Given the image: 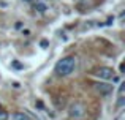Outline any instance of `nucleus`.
<instances>
[{"instance_id":"f03ea898","label":"nucleus","mask_w":125,"mask_h":120,"mask_svg":"<svg viewBox=\"0 0 125 120\" xmlns=\"http://www.w3.org/2000/svg\"><path fill=\"white\" fill-rule=\"evenodd\" d=\"M92 74H94L95 77H98V79L108 81V79H114L116 71H114L113 68H109V66H98V68H95V70L92 71Z\"/></svg>"},{"instance_id":"f257e3e1","label":"nucleus","mask_w":125,"mask_h":120,"mask_svg":"<svg viewBox=\"0 0 125 120\" xmlns=\"http://www.w3.org/2000/svg\"><path fill=\"white\" fill-rule=\"evenodd\" d=\"M74 68H76V57L74 55H67V57H62V59L55 63L54 71H55L57 76L65 77V76H70V74L74 71Z\"/></svg>"},{"instance_id":"6e6552de","label":"nucleus","mask_w":125,"mask_h":120,"mask_svg":"<svg viewBox=\"0 0 125 120\" xmlns=\"http://www.w3.org/2000/svg\"><path fill=\"white\" fill-rule=\"evenodd\" d=\"M124 89H125V84L122 82V84H120V87H119V96H124Z\"/></svg>"},{"instance_id":"39448f33","label":"nucleus","mask_w":125,"mask_h":120,"mask_svg":"<svg viewBox=\"0 0 125 120\" xmlns=\"http://www.w3.org/2000/svg\"><path fill=\"white\" fill-rule=\"evenodd\" d=\"M13 120H32V119L29 117L25 112H16V114L13 115Z\"/></svg>"},{"instance_id":"1a4fd4ad","label":"nucleus","mask_w":125,"mask_h":120,"mask_svg":"<svg viewBox=\"0 0 125 120\" xmlns=\"http://www.w3.org/2000/svg\"><path fill=\"white\" fill-rule=\"evenodd\" d=\"M24 2H33V0H24Z\"/></svg>"},{"instance_id":"0eeeda50","label":"nucleus","mask_w":125,"mask_h":120,"mask_svg":"<svg viewBox=\"0 0 125 120\" xmlns=\"http://www.w3.org/2000/svg\"><path fill=\"white\" fill-rule=\"evenodd\" d=\"M8 112L5 111V109H0V120H8Z\"/></svg>"},{"instance_id":"7ed1b4c3","label":"nucleus","mask_w":125,"mask_h":120,"mask_svg":"<svg viewBox=\"0 0 125 120\" xmlns=\"http://www.w3.org/2000/svg\"><path fill=\"white\" fill-rule=\"evenodd\" d=\"M68 114H70V117H73V119L83 117V115L85 114V106L83 104V103H73V104L70 106Z\"/></svg>"},{"instance_id":"20e7f679","label":"nucleus","mask_w":125,"mask_h":120,"mask_svg":"<svg viewBox=\"0 0 125 120\" xmlns=\"http://www.w3.org/2000/svg\"><path fill=\"white\" fill-rule=\"evenodd\" d=\"M95 90H97L100 95L108 96L114 90V87L111 85V84H106V82H97V84H95Z\"/></svg>"},{"instance_id":"423d86ee","label":"nucleus","mask_w":125,"mask_h":120,"mask_svg":"<svg viewBox=\"0 0 125 120\" xmlns=\"http://www.w3.org/2000/svg\"><path fill=\"white\" fill-rule=\"evenodd\" d=\"M35 9H37L38 13H44L46 9H48V6H46L44 3H40V2H38V3H35Z\"/></svg>"}]
</instances>
